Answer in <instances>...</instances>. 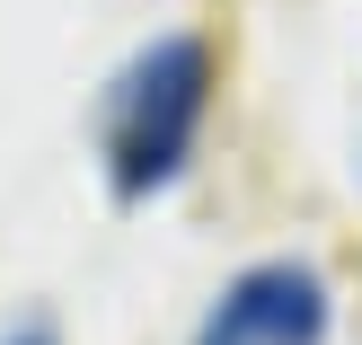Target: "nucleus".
<instances>
[{"mask_svg": "<svg viewBox=\"0 0 362 345\" xmlns=\"http://www.w3.org/2000/svg\"><path fill=\"white\" fill-rule=\"evenodd\" d=\"M327 275L310 257H265L212 293L194 345H327Z\"/></svg>", "mask_w": 362, "mask_h": 345, "instance_id": "obj_2", "label": "nucleus"}, {"mask_svg": "<svg viewBox=\"0 0 362 345\" xmlns=\"http://www.w3.org/2000/svg\"><path fill=\"white\" fill-rule=\"evenodd\" d=\"M212 106V45L204 35H151L133 62L115 71L98 115V151H106V186L124 204L177 186V169L194 159V133H204Z\"/></svg>", "mask_w": 362, "mask_h": 345, "instance_id": "obj_1", "label": "nucleus"}, {"mask_svg": "<svg viewBox=\"0 0 362 345\" xmlns=\"http://www.w3.org/2000/svg\"><path fill=\"white\" fill-rule=\"evenodd\" d=\"M0 345H62V336H53V328H45V319H18V328H9V336H0Z\"/></svg>", "mask_w": 362, "mask_h": 345, "instance_id": "obj_3", "label": "nucleus"}]
</instances>
